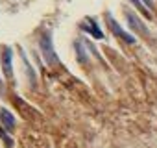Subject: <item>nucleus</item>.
<instances>
[{"mask_svg": "<svg viewBox=\"0 0 157 148\" xmlns=\"http://www.w3.org/2000/svg\"><path fill=\"white\" fill-rule=\"evenodd\" d=\"M39 48H41V54H43V57L46 59V63H48L50 67H54V65L59 63L57 54H56L54 45H52V35H50V32H44V33L41 35V39H39Z\"/></svg>", "mask_w": 157, "mask_h": 148, "instance_id": "nucleus-1", "label": "nucleus"}, {"mask_svg": "<svg viewBox=\"0 0 157 148\" xmlns=\"http://www.w3.org/2000/svg\"><path fill=\"white\" fill-rule=\"evenodd\" d=\"M105 21H107V26L111 28V32H113L120 41H124L126 45H133V43H135V37H133L131 33H128L126 30H122V28H120V24L113 19V15H111V13H105Z\"/></svg>", "mask_w": 157, "mask_h": 148, "instance_id": "nucleus-2", "label": "nucleus"}, {"mask_svg": "<svg viewBox=\"0 0 157 148\" xmlns=\"http://www.w3.org/2000/svg\"><path fill=\"white\" fill-rule=\"evenodd\" d=\"M126 21H128V24H129V28H131L133 32H137V33H140V35L148 37V30H146L144 22H142V21H140L133 11H128V13H126Z\"/></svg>", "mask_w": 157, "mask_h": 148, "instance_id": "nucleus-3", "label": "nucleus"}, {"mask_svg": "<svg viewBox=\"0 0 157 148\" xmlns=\"http://www.w3.org/2000/svg\"><path fill=\"white\" fill-rule=\"evenodd\" d=\"M2 68H4L6 78H11V74H13V50L10 46L2 48Z\"/></svg>", "mask_w": 157, "mask_h": 148, "instance_id": "nucleus-4", "label": "nucleus"}, {"mask_svg": "<svg viewBox=\"0 0 157 148\" xmlns=\"http://www.w3.org/2000/svg\"><path fill=\"white\" fill-rule=\"evenodd\" d=\"M82 26H83V30H85V32H89L94 39H104V32L98 28V24H96L91 17H87V19L82 22Z\"/></svg>", "mask_w": 157, "mask_h": 148, "instance_id": "nucleus-5", "label": "nucleus"}, {"mask_svg": "<svg viewBox=\"0 0 157 148\" xmlns=\"http://www.w3.org/2000/svg\"><path fill=\"white\" fill-rule=\"evenodd\" d=\"M0 122L4 124V128L6 130H13L15 128V119H13V115L8 111V109H0Z\"/></svg>", "mask_w": 157, "mask_h": 148, "instance_id": "nucleus-6", "label": "nucleus"}, {"mask_svg": "<svg viewBox=\"0 0 157 148\" xmlns=\"http://www.w3.org/2000/svg\"><path fill=\"white\" fill-rule=\"evenodd\" d=\"M2 89H4V85H2V80H0V93H2Z\"/></svg>", "mask_w": 157, "mask_h": 148, "instance_id": "nucleus-7", "label": "nucleus"}]
</instances>
